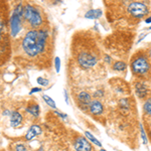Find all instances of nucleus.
I'll use <instances>...</instances> for the list:
<instances>
[{"mask_svg": "<svg viewBox=\"0 0 151 151\" xmlns=\"http://www.w3.org/2000/svg\"><path fill=\"white\" fill-rule=\"evenodd\" d=\"M143 109H144V111H145L146 114H148V115L151 116V99L147 100V101L145 102Z\"/></svg>", "mask_w": 151, "mask_h": 151, "instance_id": "nucleus-19", "label": "nucleus"}, {"mask_svg": "<svg viewBox=\"0 0 151 151\" xmlns=\"http://www.w3.org/2000/svg\"><path fill=\"white\" fill-rule=\"evenodd\" d=\"M55 70H57V73H60V58L57 57L55 58Z\"/></svg>", "mask_w": 151, "mask_h": 151, "instance_id": "nucleus-23", "label": "nucleus"}, {"mask_svg": "<svg viewBox=\"0 0 151 151\" xmlns=\"http://www.w3.org/2000/svg\"><path fill=\"white\" fill-rule=\"evenodd\" d=\"M128 12L135 18H143L148 14V7L141 2H132L128 6Z\"/></svg>", "mask_w": 151, "mask_h": 151, "instance_id": "nucleus-6", "label": "nucleus"}, {"mask_svg": "<svg viewBox=\"0 0 151 151\" xmlns=\"http://www.w3.org/2000/svg\"><path fill=\"white\" fill-rule=\"evenodd\" d=\"M127 68V65H126L125 63H123V62H117L114 64L113 65V69L115 70H119V72H121V70H124Z\"/></svg>", "mask_w": 151, "mask_h": 151, "instance_id": "nucleus-17", "label": "nucleus"}, {"mask_svg": "<svg viewBox=\"0 0 151 151\" xmlns=\"http://www.w3.org/2000/svg\"><path fill=\"white\" fill-rule=\"evenodd\" d=\"M105 60H106V63H108V64H110L111 63V58L109 57V55H105Z\"/></svg>", "mask_w": 151, "mask_h": 151, "instance_id": "nucleus-27", "label": "nucleus"}, {"mask_svg": "<svg viewBox=\"0 0 151 151\" xmlns=\"http://www.w3.org/2000/svg\"><path fill=\"white\" fill-rule=\"evenodd\" d=\"M22 116L19 112H12L10 114V126L13 128H18L22 123Z\"/></svg>", "mask_w": 151, "mask_h": 151, "instance_id": "nucleus-12", "label": "nucleus"}, {"mask_svg": "<svg viewBox=\"0 0 151 151\" xmlns=\"http://www.w3.org/2000/svg\"><path fill=\"white\" fill-rule=\"evenodd\" d=\"M42 133V129L40 128V126L38 125H32L30 128L27 130V132L25 134V140L30 141L32 140L33 138H35L36 136L40 135Z\"/></svg>", "mask_w": 151, "mask_h": 151, "instance_id": "nucleus-10", "label": "nucleus"}, {"mask_svg": "<svg viewBox=\"0 0 151 151\" xmlns=\"http://www.w3.org/2000/svg\"><path fill=\"white\" fill-rule=\"evenodd\" d=\"M102 16V10L101 9H91V10L87 11L85 14V17L90 19H96Z\"/></svg>", "mask_w": 151, "mask_h": 151, "instance_id": "nucleus-14", "label": "nucleus"}, {"mask_svg": "<svg viewBox=\"0 0 151 151\" xmlns=\"http://www.w3.org/2000/svg\"><path fill=\"white\" fill-rule=\"evenodd\" d=\"M149 29H151V26H150V27H149Z\"/></svg>", "mask_w": 151, "mask_h": 151, "instance_id": "nucleus-33", "label": "nucleus"}, {"mask_svg": "<svg viewBox=\"0 0 151 151\" xmlns=\"http://www.w3.org/2000/svg\"><path fill=\"white\" fill-rule=\"evenodd\" d=\"M15 151H28L25 145L23 144H17L15 146Z\"/></svg>", "mask_w": 151, "mask_h": 151, "instance_id": "nucleus-24", "label": "nucleus"}, {"mask_svg": "<svg viewBox=\"0 0 151 151\" xmlns=\"http://www.w3.org/2000/svg\"><path fill=\"white\" fill-rule=\"evenodd\" d=\"M140 129H141V136H142V140H143V144H147V136H146V133H145V130L143 128V125L140 124Z\"/></svg>", "mask_w": 151, "mask_h": 151, "instance_id": "nucleus-20", "label": "nucleus"}, {"mask_svg": "<svg viewBox=\"0 0 151 151\" xmlns=\"http://www.w3.org/2000/svg\"><path fill=\"white\" fill-rule=\"evenodd\" d=\"M55 113L57 114L58 116H60V118H63V119H65V118H67V117H68L67 115H65V114H64V113H60V112H58V111H55Z\"/></svg>", "mask_w": 151, "mask_h": 151, "instance_id": "nucleus-26", "label": "nucleus"}, {"mask_svg": "<svg viewBox=\"0 0 151 151\" xmlns=\"http://www.w3.org/2000/svg\"><path fill=\"white\" fill-rule=\"evenodd\" d=\"M145 22H146V23H151V17H149V18L146 19Z\"/></svg>", "mask_w": 151, "mask_h": 151, "instance_id": "nucleus-29", "label": "nucleus"}, {"mask_svg": "<svg viewBox=\"0 0 151 151\" xmlns=\"http://www.w3.org/2000/svg\"><path fill=\"white\" fill-rule=\"evenodd\" d=\"M90 111H91V113L94 114V115H101L104 111L103 104L100 101H98V100H94V101H92L91 104H90Z\"/></svg>", "mask_w": 151, "mask_h": 151, "instance_id": "nucleus-11", "label": "nucleus"}, {"mask_svg": "<svg viewBox=\"0 0 151 151\" xmlns=\"http://www.w3.org/2000/svg\"><path fill=\"white\" fill-rule=\"evenodd\" d=\"M42 90H41V88H33V89H31V91L29 92V94H35V93H38V92H41Z\"/></svg>", "mask_w": 151, "mask_h": 151, "instance_id": "nucleus-25", "label": "nucleus"}, {"mask_svg": "<svg viewBox=\"0 0 151 151\" xmlns=\"http://www.w3.org/2000/svg\"><path fill=\"white\" fill-rule=\"evenodd\" d=\"M42 98H43V100H45V102L48 105V106H50L52 108L55 109V107H57V106H55V101H53V100H52V98H50V96H47V95H43Z\"/></svg>", "mask_w": 151, "mask_h": 151, "instance_id": "nucleus-18", "label": "nucleus"}, {"mask_svg": "<svg viewBox=\"0 0 151 151\" xmlns=\"http://www.w3.org/2000/svg\"><path fill=\"white\" fill-rule=\"evenodd\" d=\"M85 135H86L88 141H91V142H93L94 144L97 145L98 147H101V146H102V143L100 142V141L97 139V138L95 137V136L92 133H90V132H88V131H86V132H85Z\"/></svg>", "mask_w": 151, "mask_h": 151, "instance_id": "nucleus-16", "label": "nucleus"}, {"mask_svg": "<svg viewBox=\"0 0 151 151\" xmlns=\"http://www.w3.org/2000/svg\"><path fill=\"white\" fill-rule=\"evenodd\" d=\"M23 14L31 27H40L41 23H42V17H41L40 12L37 9H35L32 5H30V4H27L25 6Z\"/></svg>", "mask_w": 151, "mask_h": 151, "instance_id": "nucleus-4", "label": "nucleus"}, {"mask_svg": "<svg viewBox=\"0 0 151 151\" xmlns=\"http://www.w3.org/2000/svg\"><path fill=\"white\" fill-rule=\"evenodd\" d=\"M10 28H11V35L16 36L21 29V17L16 15L15 13L12 14L10 17Z\"/></svg>", "mask_w": 151, "mask_h": 151, "instance_id": "nucleus-8", "label": "nucleus"}, {"mask_svg": "<svg viewBox=\"0 0 151 151\" xmlns=\"http://www.w3.org/2000/svg\"><path fill=\"white\" fill-rule=\"evenodd\" d=\"M147 93H148V90L144 84H142V83H137L136 84V94H137V96L140 99L145 98L147 96Z\"/></svg>", "mask_w": 151, "mask_h": 151, "instance_id": "nucleus-13", "label": "nucleus"}, {"mask_svg": "<svg viewBox=\"0 0 151 151\" xmlns=\"http://www.w3.org/2000/svg\"><path fill=\"white\" fill-rule=\"evenodd\" d=\"M120 107H121V109H126V110H128V109H129V105H128L127 99L121 100V101H120Z\"/></svg>", "mask_w": 151, "mask_h": 151, "instance_id": "nucleus-21", "label": "nucleus"}, {"mask_svg": "<svg viewBox=\"0 0 151 151\" xmlns=\"http://www.w3.org/2000/svg\"><path fill=\"white\" fill-rule=\"evenodd\" d=\"M131 69L134 75L144 77L150 70V63L146 55H138L131 63Z\"/></svg>", "mask_w": 151, "mask_h": 151, "instance_id": "nucleus-2", "label": "nucleus"}, {"mask_svg": "<svg viewBox=\"0 0 151 151\" xmlns=\"http://www.w3.org/2000/svg\"><path fill=\"white\" fill-rule=\"evenodd\" d=\"M8 42L9 36L6 29V20L5 17H3V13L0 9V58H3L6 50H8Z\"/></svg>", "mask_w": 151, "mask_h": 151, "instance_id": "nucleus-5", "label": "nucleus"}, {"mask_svg": "<svg viewBox=\"0 0 151 151\" xmlns=\"http://www.w3.org/2000/svg\"><path fill=\"white\" fill-rule=\"evenodd\" d=\"M64 94H65V102H67V103H69V99H68V94H67V91H65V92H64Z\"/></svg>", "mask_w": 151, "mask_h": 151, "instance_id": "nucleus-28", "label": "nucleus"}, {"mask_svg": "<svg viewBox=\"0 0 151 151\" xmlns=\"http://www.w3.org/2000/svg\"><path fill=\"white\" fill-rule=\"evenodd\" d=\"M149 131H150V135H151V125H150V130Z\"/></svg>", "mask_w": 151, "mask_h": 151, "instance_id": "nucleus-31", "label": "nucleus"}, {"mask_svg": "<svg viewBox=\"0 0 151 151\" xmlns=\"http://www.w3.org/2000/svg\"><path fill=\"white\" fill-rule=\"evenodd\" d=\"M150 55H151V50H150Z\"/></svg>", "mask_w": 151, "mask_h": 151, "instance_id": "nucleus-32", "label": "nucleus"}, {"mask_svg": "<svg viewBox=\"0 0 151 151\" xmlns=\"http://www.w3.org/2000/svg\"><path fill=\"white\" fill-rule=\"evenodd\" d=\"M25 111L27 112L28 114H30V115H32L33 117H35V118H37L40 114V106H38V105H31V106H29L25 109Z\"/></svg>", "mask_w": 151, "mask_h": 151, "instance_id": "nucleus-15", "label": "nucleus"}, {"mask_svg": "<svg viewBox=\"0 0 151 151\" xmlns=\"http://www.w3.org/2000/svg\"><path fill=\"white\" fill-rule=\"evenodd\" d=\"M76 151H92V145L85 137H78L74 142Z\"/></svg>", "mask_w": 151, "mask_h": 151, "instance_id": "nucleus-7", "label": "nucleus"}, {"mask_svg": "<svg viewBox=\"0 0 151 151\" xmlns=\"http://www.w3.org/2000/svg\"><path fill=\"white\" fill-rule=\"evenodd\" d=\"M37 83L40 85V86H45V87H47V85H48V80L47 79H43V78H37Z\"/></svg>", "mask_w": 151, "mask_h": 151, "instance_id": "nucleus-22", "label": "nucleus"}, {"mask_svg": "<svg viewBox=\"0 0 151 151\" xmlns=\"http://www.w3.org/2000/svg\"><path fill=\"white\" fill-rule=\"evenodd\" d=\"M78 101H79V105L82 109H88L91 104V96L87 93V92H81L78 96Z\"/></svg>", "mask_w": 151, "mask_h": 151, "instance_id": "nucleus-9", "label": "nucleus"}, {"mask_svg": "<svg viewBox=\"0 0 151 151\" xmlns=\"http://www.w3.org/2000/svg\"><path fill=\"white\" fill-rule=\"evenodd\" d=\"M48 33L45 30H30L24 36L21 47L29 58H36L45 52Z\"/></svg>", "mask_w": 151, "mask_h": 151, "instance_id": "nucleus-1", "label": "nucleus"}, {"mask_svg": "<svg viewBox=\"0 0 151 151\" xmlns=\"http://www.w3.org/2000/svg\"><path fill=\"white\" fill-rule=\"evenodd\" d=\"M78 63L84 69H90L93 68L94 65H97L98 63V55L96 52H92V50H83L78 53L77 57Z\"/></svg>", "mask_w": 151, "mask_h": 151, "instance_id": "nucleus-3", "label": "nucleus"}, {"mask_svg": "<svg viewBox=\"0 0 151 151\" xmlns=\"http://www.w3.org/2000/svg\"><path fill=\"white\" fill-rule=\"evenodd\" d=\"M100 151H107V150H105V149H101V150H100Z\"/></svg>", "mask_w": 151, "mask_h": 151, "instance_id": "nucleus-30", "label": "nucleus"}]
</instances>
